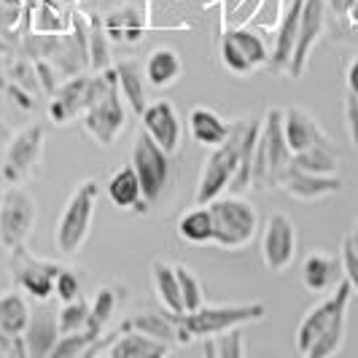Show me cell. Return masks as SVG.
I'll use <instances>...</instances> for the list:
<instances>
[{
	"label": "cell",
	"mask_w": 358,
	"mask_h": 358,
	"mask_svg": "<svg viewBox=\"0 0 358 358\" xmlns=\"http://www.w3.org/2000/svg\"><path fill=\"white\" fill-rule=\"evenodd\" d=\"M213 213V245L224 251L248 248L259 232V213L251 202L240 194H221L208 202Z\"/></svg>",
	"instance_id": "277c9868"
},
{
	"label": "cell",
	"mask_w": 358,
	"mask_h": 358,
	"mask_svg": "<svg viewBox=\"0 0 358 358\" xmlns=\"http://www.w3.org/2000/svg\"><path fill=\"white\" fill-rule=\"evenodd\" d=\"M36 227V199L19 183H11L0 197V245L6 251L24 245Z\"/></svg>",
	"instance_id": "9c48e42d"
},
{
	"label": "cell",
	"mask_w": 358,
	"mask_h": 358,
	"mask_svg": "<svg viewBox=\"0 0 358 358\" xmlns=\"http://www.w3.org/2000/svg\"><path fill=\"white\" fill-rule=\"evenodd\" d=\"M92 342H97L92 337L87 329L81 331H71V334H59V340L54 345L52 356L49 358H76V356H84L90 350Z\"/></svg>",
	"instance_id": "e575fe53"
},
{
	"label": "cell",
	"mask_w": 358,
	"mask_h": 358,
	"mask_svg": "<svg viewBox=\"0 0 358 358\" xmlns=\"http://www.w3.org/2000/svg\"><path fill=\"white\" fill-rule=\"evenodd\" d=\"M176 275H178V286H180V299H183V310L186 313H194L202 307V286H199L197 275L183 264H176Z\"/></svg>",
	"instance_id": "d590c367"
},
{
	"label": "cell",
	"mask_w": 358,
	"mask_h": 358,
	"mask_svg": "<svg viewBox=\"0 0 358 358\" xmlns=\"http://www.w3.org/2000/svg\"><path fill=\"white\" fill-rule=\"evenodd\" d=\"M280 6H283V0H264L262 3V8L259 11H253V17L248 24H256L259 30H272V27H278V22H280Z\"/></svg>",
	"instance_id": "ab89813d"
},
{
	"label": "cell",
	"mask_w": 358,
	"mask_h": 358,
	"mask_svg": "<svg viewBox=\"0 0 358 358\" xmlns=\"http://www.w3.org/2000/svg\"><path fill=\"white\" fill-rule=\"evenodd\" d=\"M224 36L229 38L234 46L243 52V57L251 62L253 71L269 65V46H267V41H264V36L259 33V27H256V30L248 27V24H243V27H229Z\"/></svg>",
	"instance_id": "f1b7e54d"
},
{
	"label": "cell",
	"mask_w": 358,
	"mask_h": 358,
	"mask_svg": "<svg viewBox=\"0 0 358 358\" xmlns=\"http://www.w3.org/2000/svg\"><path fill=\"white\" fill-rule=\"evenodd\" d=\"M178 237L189 245L213 243V213L208 205H197L178 218Z\"/></svg>",
	"instance_id": "83f0119b"
},
{
	"label": "cell",
	"mask_w": 358,
	"mask_h": 358,
	"mask_svg": "<svg viewBox=\"0 0 358 358\" xmlns=\"http://www.w3.org/2000/svg\"><path fill=\"white\" fill-rule=\"evenodd\" d=\"M205 356L210 358H243L245 356V345H243V331L229 329L213 337H205Z\"/></svg>",
	"instance_id": "1f68e13d"
},
{
	"label": "cell",
	"mask_w": 358,
	"mask_h": 358,
	"mask_svg": "<svg viewBox=\"0 0 358 358\" xmlns=\"http://www.w3.org/2000/svg\"><path fill=\"white\" fill-rule=\"evenodd\" d=\"M353 296V286L342 278L340 286L307 313L296 329V350L305 358L337 356L345 342L348 326V305Z\"/></svg>",
	"instance_id": "6da1fadb"
},
{
	"label": "cell",
	"mask_w": 358,
	"mask_h": 358,
	"mask_svg": "<svg viewBox=\"0 0 358 358\" xmlns=\"http://www.w3.org/2000/svg\"><path fill=\"white\" fill-rule=\"evenodd\" d=\"M342 272H345V280L353 286V294H358V253L350 243V237L342 240Z\"/></svg>",
	"instance_id": "60d3db41"
},
{
	"label": "cell",
	"mask_w": 358,
	"mask_h": 358,
	"mask_svg": "<svg viewBox=\"0 0 358 358\" xmlns=\"http://www.w3.org/2000/svg\"><path fill=\"white\" fill-rule=\"evenodd\" d=\"M100 194L97 180H81L73 189L71 199L65 202L62 213L57 218V229H54V245L57 251L65 256H76L84 248L87 237L92 229V218H94V202Z\"/></svg>",
	"instance_id": "8992f818"
},
{
	"label": "cell",
	"mask_w": 358,
	"mask_h": 358,
	"mask_svg": "<svg viewBox=\"0 0 358 358\" xmlns=\"http://www.w3.org/2000/svg\"><path fill=\"white\" fill-rule=\"evenodd\" d=\"M151 283H154V291L159 296L164 313H170L173 318H180L186 315L183 310V299H180V286H178V275H176V264H167L157 259L151 264Z\"/></svg>",
	"instance_id": "d4e9b609"
},
{
	"label": "cell",
	"mask_w": 358,
	"mask_h": 358,
	"mask_svg": "<svg viewBox=\"0 0 358 358\" xmlns=\"http://www.w3.org/2000/svg\"><path fill=\"white\" fill-rule=\"evenodd\" d=\"M170 353V342L157 340L141 329H132L129 323L122 326L119 334H113V342L106 348L108 358H159Z\"/></svg>",
	"instance_id": "e0dca14e"
},
{
	"label": "cell",
	"mask_w": 358,
	"mask_h": 358,
	"mask_svg": "<svg viewBox=\"0 0 358 358\" xmlns=\"http://www.w3.org/2000/svg\"><path fill=\"white\" fill-rule=\"evenodd\" d=\"M267 318V305L264 302H245V305H213L199 307L194 313H186L178 318V337L180 345L192 340H205L229 329H240L245 323H256Z\"/></svg>",
	"instance_id": "3957f363"
},
{
	"label": "cell",
	"mask_w": 358,
	"mask_h": 358,
	"mask_svg": "<svg viewBox=\"0 0 358 358\" xmlns=\"http://www.w3.org/2000/svg\"><path fill=\"white\" fill-rule=\"evenodd\" d=\"M54 294L59 296V302H73V299H78V294H81V278L76 275V269H71V267L59 269L57 283H54Z\"/></svg>",
	"instance_id": "74e56055"
},
{
	"label": "cell",
	"mask_w": 358,
	"mask_h": 358,
	"mask_svg": "<svg viewBox=\"0 0 358 358\" xmlns=\"http://www.w3.org/2000/svg\"><path fill=\"white\" fill-rule=\"evenodd\" d=\"M221 59H224V65H227L234 76H248V73H253L251 62L243 57V52H240L227 36L221 38Z\"/></svg>",
	"instance_id": "f35d334b"
},
{
	"label": "cell",
	"mask_w": 358,
	"mask_h": 358,
	"mask_svg": "<svg viewBox=\"0 0 358 358\" xmlns=\"http://www.w3.org/2000/svg\"><path fill=\"white\" fill-rule=\"evenodd\" d=\"M345 119H348V132L353 138V143L358 145V94L348 92L345 97Z\"/></svg>",
	"instance_id": "b9f144b4"
},
{
	"label": "cell",
	"mask_w": 358,
	"mask_h": 358,
	"mask_svg": "<svg viewBox=\"0 0 358 358\" xmlns=\"http://www.w3.org/2000/svg\"><path fill=\"white\" fill-rule=\"evenodd\" d=\"M278 186L286 192L288 197L302 199V202H315V199L337 194L342 189V180L340 176H315V173H305V170L291 164L278 178Z\"/></svg>",
	"instance_id": "9a60e30c"
},
{
	"label": "cell",
	"mask_w": 358,
	"mask_h": 358,
	"mask_svg": "<svg viewBox=\"0 0 358 358\" xmlns=\"http://www.w3.org/2000/svg\"><path fill=\"white\" fill-rule=\"evenodd\" d=\"M43 151V129L38 124L22 129L14 135V141L6 148L3 157V178L8 183H22L33 170H36L38 159Z\"/></svg>",
	"instance_id": "7c38bea8"
},
{
	"label": "cell",
	"mask_w": 358,
	"mask_h": 358,
	"mask_svg": "<svg viewBox=\"0 0 358 358\" xmlns=\"http://www.w3.org/2000/svg\"><path fill=\"white\" fill-rule=\"evenodd\" d=\"M11 280L14 288L24 291L27 296H33L38 302H46L54 294V283H57V275H59V264L46 262V259H38L27 251L24 245L11 248Z\"/></svg>",
	"instance_id": "30bf717a"
},
{
	"label": "cell",
	"mask_w": 358,
	"mask_h": 358,
	"mask_svg": "<svg viewBox=\"0 0 358 358\" xmlns=\"http://www.w3.org/2000/svg\"><path fill=\"white\" fill-rule=\"evenodd\" d=\"M87 94H90V78H73L68 81L57 100H52V119L57 124H68L71 119L81 116L84 108H87Z\"/></svg>",
	"instance_id": "4316f807"
},
{
	"label": "cell",
	"mask_w": 358,
	"mask_h": 358,
	"mask_svg": "<svg viewBox=\"0 0 358 358\" xmlns=\"http://www.w3.org/2000/svg\"><path fill=\"white\" fill-rule=\"evenodd\" d=\"M116 78H119V92H122V97L127 100L129 110L141 116L145 110V106H148V97H145V87H148L145 71L138 62L124 59V62L116 65Z\"/></svg>",
	"instance_id": "484cf974"
},
{
	"label": "cell",
	"mask_w": 358,
	"mask_h": 358,
	"mask_svg": "<svg viewBox=\"0 0 358 358\" xmlns=\"http://www.w3.org/2000/svg\"><path fill=\"white\" fill-rule=\"evenodd\" d=\"M189 135L194 143L205 145V148H215L232 135V124L224 122L215 110L199 106L189 110Z\"/></svg>",
	"instance_id": "603a6c76"
},
{
	"label": "cell",
	"mask_w": 358,
	"mask_h": 358,
	"mask_svg": "<svg viewBox=\"0 0 358 358\" xmlns=\"http://www.w3.org/2000/svg\"><path fill=\"white\" fill-rule=\"evenodd\" d=\"M350 3H353V0H326V6H329V8H334L337 14H348Z\"/></svg>",
	"instance_id": "ee69618b"
},
{
	"label": "cell",
	"mask_w": 358,
	"mask_h": 358,
	"mask_svg": "<svg viewBox=\"0 0 358 358\" xmlns=\"http://www.w3.org/2000/svg\"><path fill=\"white\" fill-rule=\"evenodd\" d=\"M108 33L106 24L97 17L90 19V41H92V68L94 71H103L108 65Z\"/></svg>",
	"instance_id": "8d00e7d4"
},
{
	"label": "cell",
	"mask_w": 358,
	"mask_h": 358,
	"mask_svg": "<svg viewBox=\"0 0 358 358\" xmlns=\"http://www.w3.org/2000/svg\"><path fill=\"white\" fill-rule=\"evenodd\" d=\"M143 71H145L148 87H154V90H167V87H173L180 78L183 62H180V54L176 52V49L159 46V49H154V52L148 54Z\"/></svg>",
	"instance_id": "cb8c5ba5"
},
{
	"label": "cell",
	"mask_w": 358,
	"mask_h": 358,
	"mask_svg": "<svg viewBox=\"0 0 358 358\" xmlns=\"http://www.w3.org/2000/svg\"><path fill=\"white\" fill-rule=\"evenodd\" d=\"M348 19H350V24H353V27H358V0L350 3V8H348Z\"/></svg>",
	"instance_id": "f6af8a7d"
},
{
	"label": "cell",
	"mask_w": 358,
	"mask_h": 358,
	"mask_svg": "<svg viewBox=\"0 0 358 358\" xmlns=\"http://www.w3.org/2000/svg\"><path fill=\"white\" fill-rule=\"evenodd\" d=\"M283 132H286L288 148L294 154H302L307 148H315V145L331 143L326 135L321 132V127L315 124V119L302 110V108L291 106L283 110Z\"/></svg>",
	"instance_id": "ffe728a7"
},
{
	"label": "cell",
	"mask_w": 358,
	"mask_h": 358,
	"mask_svg": "<svg viewBox=\"0 0 358 358\" xmlns=\"http://www.w3.org/2000/svg\"><path fill=\"white\" fill-rule=\"evenodd\" d=\"M0 197H3V192H0Z\"/></svg>",
	"instance_id": "bcb514c9"
},
{
	"label": "cell",
	"mask_w": 358,
	"mask_h": 358,
	"mask_svg": "<svg viewBox=\"0 0 358 358\" xmlns=\"http://www.w3.org/2000/svg\"><path fill=\"white\" fill-rule=\"evenodd\" d=\"M119 296H122V288L119 286H100L94 299L90 305V321H87V331H90L94 340L103 337V329L106 323L113 318L116 305H119Z\"/></svg>",
	"instance_id": "f546056e"
},
{
	"label": "cell",
	"mask_w": 358,
	"mask_h": 358,
	"mask_svg": "<svg viewBox=\"0 0 358 358\" xmlns=\"http://www.w3.org/2000/svg\"><path fill=\"white\" fill-rule=\"evenodd\" d=\"M262 259L269 272L280 275L296 259V227L286 213H272L262 234Z\"/></svg>",
	"instance_id": "8fae6325"
},
{
	"label": "cell",
	"mask_w": 358,
	"mask_h": 358,
	"mask_svg": "<svg viewBox=\"0 0 358 358\" xmlns=\"http://www.w3.org/2000/svg\"><path fill=\"white\" fill-rule=\"evenodd\" d=\"M81 122H84V129L97 141V145L108 148L116 143L124 127V106H122L116 68L90 78V94H87V108L81 113Z\"/></svg>",
	"instance_id": "7a4b0ae2"
},
{
	"label": "cell",
	"mask_w": 358,
	"mask_h": 358,
	"mask_svg": "<svg viewBox=\"0 0 358 358\" xmlns=\"http://www.w3.org/2000/svg\"><path fill=\"white\" fill-rule=\"evenodd\" d=\"M24 340V356L30 358H49L54 345L59 340V321H57V310L43 305L41 310H33L30 323L22 334Z\"/></svg>",
	"instance_id": "2e32d148"
},
{
	"label": "cell",
	"mask_w": 358,
	"mask_h": 358,
	"mask_svg": "<svg viewBox=\"0 0 358 358\" xmlns=\"http://www.w3.org/2000/svg\"><path fill=\"white\" fill-rule=\"evenodd\" d=\"M245 124H248V122L232 124V135L221 145L210 148V154H208V159H205V167H202V176H199L197 205H208V202H213L215 197H221V194L229 192V183H232L234 173H237V164H240Z\"/></svg>",
	"instance_id": "52a82bcc"
},
{
	"label": "cell",
	"mask_w": 358,
	"mask_h": 358,
	"mask_svg": "<svg viewBox=\"0 0 358 358\" xmlns=\"http://www.w3.org/2000/svg\"><path fill=\"white\" fill-rule=\"evenodd\" d=\"M132 329H141L145 334H151V337H157V340H164L170 342L176 337V331H178V318H173L170 313L167 315H138V318H132L129 321Z\"/></svg>",
	"instance_id": "d6a6232c"
},
{
	"label": "cell",
	"mask_w": 358,
	"mask_h": 358,
	"mask_svg": "<svg viewBox=\"0 0 358 358\" xmlns=\"http://www.w3.org/2000/svg\"><path fill=\"white\" fill-rule=\"evenodd\" d=\"M57 321H59V334L81 331V329H87V321H90V305L81 299L62 302L59 313H57Z\"/></svg>",
	"instance_id": "836d02e7"
},
{
	"label": "cell",
	"mask_w": 358,
	"mask_h": 358,
	"mask_svg": "<svg viewBox=\"0 0 358 358\" xmlns=\"http://www.w3.org/2000/svg\"><path fill=\"white\" fill-rule=\"evenodd\" d=\"M108 199L116 205V208H122V210H141L145 213V199H143V189H141V178H138V173H135V167L132 164H124V167H119L110 180H108Z\"/></svg>",
	"instance_id": "44dd1931"
},
{
	"label": "cell",
	"mask_w": 358,
	"mask_h": 358,
	"mask_svg": "<svg viewBox=\"0 0 358 358\" xmlns=\"http://www.w3.org/2000/svg\"><path fill=\"white\" fill-rule=\"evenodd\" d=\"M33 315V307L27 302V294L24 291H6L0 294V337L6 340H19L30 323Z\"/></svg>",
	"instance_id": "7402d4cb"
},
{
	"label": "cell",
	"mask_w": 358,
	"mask_h": 358,
	"mask_svg": "<svg viewBox=\"0 0 358 358\" xmlns=\"http://www.w3.org/2000/svg\"><path fill=\"white\" fill-rule=\"evenodd\" d=\"M129 164L135 167V173L141 178L145 205H157L159 197L164 194V189H167V180H170V154L145 129H141L132 141Z\"/></svg>",
	"instance_id": "ba28073f"
},
{
	"label": "cell",
	"mask_w": 358,
	"mask_h": 358,
	"mask_svg": "<svg viewBox=\"0 0 358 358\" xmlns=\"http://www.w3.org/2000/svg\"><path fill=\"white\" fill-rule=\"evenodd\" d=\"M348 92L358 94V57L348 65Z\"/></svg>",
	"instance_id": "7bdbcfd3"
},
{
	"label": "cell",
	"mask_w": 358,
	"mask_h": 358,
	"mask_svg": "<svg viewBox=\"0 0 358 358\" xmlns=\"http://www.w3.org/2000/svg\"><path fill=\"white\" fill-rule=\"evenodd\" d=\"M323 27H326V0H305L302 8V19H299V36H296V46L288 62V76L291 78H302L307 68V59L315 49V43L321 41Z\"/></svg>",
	"instance_id": "4fadbf2b"
},
{
	"label": "cell",
	"mask_w": 358,
	"mask_h": 358,
	"mask_svg": "<svg viewBox=\"0 0 358 358\" xmlns=\"http://www.w3.org/2000/svg\"><path fill=\"white\" fill-rule=\"evenodd\" d=\"M291 162H294V151L288 148L286 132H283V110L269 108L256 141V154H253V189L278 186V178L291 167Z\"/></svg>",
	"instance_id": "5b68a950"
},
{
	"label": "cell",
	"mask_w": 358,
	"mask_h": 358,
	"mask_svg": "<svg viewBox=\"0 0 358 358\" xmlns=\"http://www.w3.org/2000/svg\"><path fill=\"white\" fill-rule=\"evenodd\" d=\"M302 8L305 0H291L283 17L275 27V46L269 49V71L272 73H286L291 54L296 46V36H299V19H302Z\"/></svg>",
	"instance_id": "ac0fdd59"
},
{
	"label": "cell",
	"mask_w": 358,
	"mask_h": 358,
	"mask_svg": "<svg viewBox=\"0 0 358 358\" xmlns=\"http://www.w3.org/2000/svg\"><path fill=\"white\" fill-rule=\"evenodd\" d=\"M342 278H345V272H342V259H337V256L315 251L302 262V286H305L310 294L334 291V288L340 286Z\"/></svg>",
	"instance_id": "d6986e66"
},
{
	"label": "cell",
	"mask_w": 358,
	"mask_h": 358,
	"mask_svg": "<svg viewBox=\"0 0 358 358\" xmlns=\"http://www.w3.org/2000/svg\"><path fill=\"white\" fill-rule=\"evenodd\" d=\"M294 167L305 170V173H315V176H337L340 173V154L331 143L307 148L302 154H294Z\"/></svg>",
	"instance_id": "4dcf8cb0"
},
{
	"label": "cell",
	"mask_w": 358,
	"mask_h": 358,
	"mask_svg": "<svg viewBox=\"0 0 358 358\" xmlns=\"http://www.w3.org/2000/svg\"><path fill=\"white\" fill-rule=\"evenodd\" d=\"M141 127L157 141V143L173 157L180 151L183 143V124H180V116L176 106L170 100H154L148 103L145 110L141 113Z\"/></svg>",
	"instance_id": "5bb4252c"
}]
</instances>
